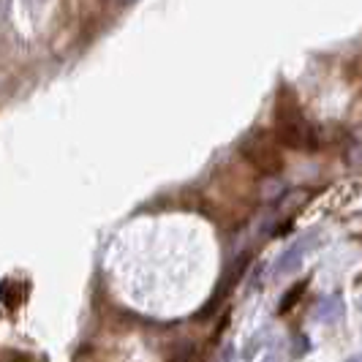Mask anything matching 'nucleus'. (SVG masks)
Instances as JSON below:
<instances>
[{"mask_svg": "<svg viewBox=\"0 0 362 362\" xmlns=\"http://www.w3.org/2000/svg\"><path fill=\"white\" fill-rule=\"evenodd\" d=\"M310 237L313 235H303L300 240H294L289 248L275 259V264H272V275H289V272H297V267L303 264V259H305V254H308Z\"/></svg>", "mask_w": 362, "mask_h": 362, "instance_id": "obj_1", "label": "nucleus"}, {"mask_svg": "<svg viewBox=\"0 0 362 362\" xmlns=\"http://www.w3.org/2000/svg\"><path fill=\"white\" fill-rule=\"evenodd\" d=\"M344 313H346V305L341 294H327V297H322L316 303V310H313L316 322H322V325H335L338 319H344Z\"/></svg>", "mask_w": 362, "mask_h": 362, "instance_id": "obj_2", "label": "nucleus"}, {"mask_svg": "<svg viewBox=\"0 0 362 362\" xmlns=\"http://www.w3.org/2000/svg\"><path fill=\"white\" fill-rule=\"evenodd\" d=\"M346 362H362V357H351V360H346Z\"/></svg>", "mask_w": 362, "mask_h": 362, "instance_id": "obj_3", "label": "nucleus"}]
</instances>
